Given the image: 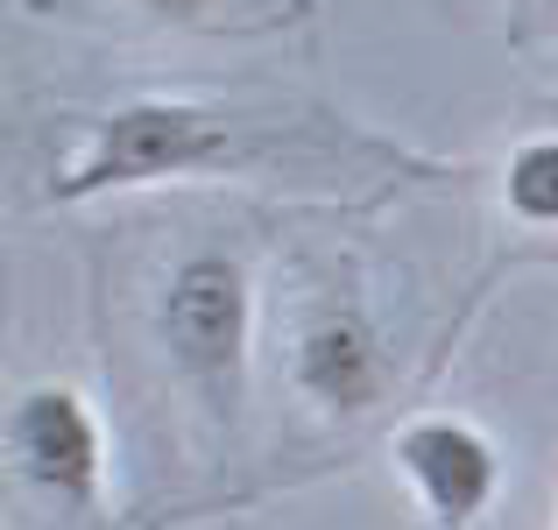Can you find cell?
Returning a JSON list of instances; mask_svg holds the SVG:
<instances>
[{"instance_id":"obj_7","label":"cell","mask_w":558,"mask_h":530,"mask_svg":"<svg viewBox=\"0 0 558 530\" xmlns=\"http://www.w3.org/2000/svg\"><path fill=\"white\" fill-rule=\"evenodd\" d=\"M135 8H156V14H198L205 0H135Z\"/></svg>"},{"instance_id":"obj_3","label":"cell","mask_w":558,"mask_h":530,"mask_svg":"<svg viewBox=\"0 0 558 530\" xmlns=\"http://www.w3.org/2000/svg\"><path fill=\"white\" fill-rule=\"evenodd\" d=\"M8 453L22 467V481L36 495L64 509H93L99 481H107V438H99V418L85 410L78 389L64 382H43V389L14 396L8 410Z\"/></svg>"},{"instance_id":"obj_2","label":"cell","mask_w":558,"mask_h":530,"mask_svg":"<svg viewBox=\"0 0 558 530\" xmlns=\"http://www.w3.org/2000/svg\"><path fill=\"white\" fill-rule=\"evenodd\" d=\"M233 164V128L205 107L184 99H135V107H113L99 128L93 156L78 170H64V198L85 191H121V184H163V177H191V170H219Z\"/></svg>"},{"instance_id":"obj_4","label":"cell","mask_w":558,"mask_h":530,"mask_svg":"<svg viewBox=\"0 0 558 530\" xmlns=\"http://www.w3.org/2000/svg\"><path fill=\"white\" fill-rule=\"evenodd\" d=\"M396 467H403L410 495L424 503V517L438 530H466L481 509L495 503V481H502V460L495 446L460 418H417L396 432Z\"/></svg>"},{"instance_id":"obj_1","label":"cell","mask_w":558,"mask_h":530,"mask_svg":"<svg viewBox=\"0 0 558 530\" xmlns=\"http://www.w3.org/2000/svg\"><path fill=\"white\" fill-rule=\"evenodd\" d=\"M163 353L198 396L233 410L247 375V333H255V298H247V269L233 255H184L156 304Z\"/></svg>"},{"instance_id":"obj_5","label":"cell","mask_w":558,"mask_h":530,"mask_svg":"<svg viewBox=\"0 0 558 530\" xmlns=\"http://www.w3.org/2000/svg\"><path fill=\"white\" fill-rule=\"evenodd\" d=\"M298 389L326 410H368L381 396V340L361 312H326L298 340Z\"/></svg>"},{"instance_id":"obj_6","label":"cell","mask_w":558,"mask_h":530,"mask_svg":"<svg viewBox=\"0 0 558 530\" xmlns=\"http://www.w3.org/2000/svg\"><path fill=\"white\" fill-rule=\"evenodd\" d=\"M502 198L517 219H537V227H558V142H523L509 156V177H502Z\"/></svg>"}]
</instances>
